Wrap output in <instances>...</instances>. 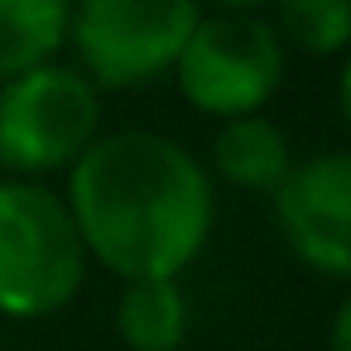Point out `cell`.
Listing matches in <instances>:
<instances>
[{
  "label": "cell",
  "mask_w": 351,
  "mask_h": 351,
  "mask_svg": "<svg viewBox=\"0 0 351 351\" xmlns=\"http://www.w3.org/2000/svg\"><path fill=\"white\" fill-rule=\"evenodd\" d=\"M279 231L293 255L327 279H351V149H327L289 169L274 188Z\"/></svg>",
  "instance_id": "6"
},
{
  "label": "cell",
  "mask_w": 351,
  "mask_h": 351,
  "mask_svg": "<svg viewBox=\"0 0 351 351\" xmlns=\"http://www.w3.org/2000/svg\"><path fill=\"white\" fill-rule=\"evenodd\" d=\"M87 250L73 212L39 183H0V313L49 317L82 289Z\"/></svg>",
  "instance_id": "2"
},
{
  "label": "cell",
  "mask_w": 351,
  "mask_h": 351,
  "mask_svg": "<svg viewBox=\"0 0 351 351\" xmlns=\"http://www.w3.org/2000/svg\"><path fill=\"white\" fill-rule=\"evenodd\" d=\"M68 212L111 274L125 284L178 279L212 231V188L202 164L159 130H116L73 164Z\"/></svg>",
  "instance_id": "1"
},
{
  "label": "cell",
  "mask_w": 351,
  "mask_h": 351,
  "mask_svg": "<svg viewBox=\"0 0 351 351\" xmlns=\"http://www.w3.org/2000/svg\"><path fill=\"white\" fill-rule=\"evenodd\" d=\"M197 15L188 0H87L68 20V39L92 87H145L178 63Z\"/></svg>",
  "instance_id": "5"
},
{
  "label": "cell",
  "mask_w": 351,
  "mask_h": 351,
  "mask_svg": "<svg viewBox=\"0 0 351 351\" xmlns=\"http://www.w3.org/2000/svg\"><path fill=\"white\" fill-rule=\"evenodd\" d=\"M73 10L58 0H0V77L15 82L68 44Z\"/></svg>",
  "instance_id": "8"
},
{
  "label": "cell",
  "mask_w": 351,
  "mask_h": 351,
  "mask_svg": "<svg viewBox=\"0 0 351 351\" xmlns=\"http://www.w3.org/2000/svg\"><path fill=\"white\" fill-rule=\"evenodd\" d=\"M101 125L97 87L58 63H44L0 87V164L20 173L73 169Z\"/></svg>",
  "instance_id": "4"
},
{
  "label": "cell",
  "mask_w": 351,
  "mask_h": 351,
  "mask_svg": "<svg viewBox=\"0 0 351 351\" xmlns=\"http://www.w3.org/2000/svg\"><path fill=\"white\" fill-rule=\"evenodd\" d=\"M341 116L351 125V49H346V63H341Z\"/></svg>",
  "instance_id": "12"
},
{
  "label": "cell",
  "mask_w": 351,
  "mask_h": 351,
  "mask_svg": "<svg viewBox=\"0 0 351 351\" xmlns=\"http://www.w3.org/2000/svg\"><path fill=\"white\" fill-rule=\"evenodd\" d=\"M116 332L130 351H178L188 337V293L178 279L125 284L116 303Z\"/></svg>",
  "instance_id": "9"
},
{
  "label": "cell",
  "mask_w": 351,
  "mask_h": 351,
  "mask_svg": "<svg viewBox=\"0 0 351 351\" xmlns=\"http://www.w3.org/2000/svg\"><path fill=\"white\" fill-rule=\"evenodd\" d=\"M212 164L236 188L274 193L289 178L293 154H289V135L274 121H265V116H236V121H221V130L212 140Z\"/></svg>",
  "instance_id": "7"
},
{
  "label": "cell",
  "mask_w": 351,
  "mask_h": 351,
  "mask_svg": "<svg viewBox=\"0 0 351 351\" xmlns=\"http://www.w3.org/2000/svg\"><path fill=\"white\" fill-rule=\"evenodd\" d=\"M332 351H351V298L337 308V322H332Z\"/></svg>",
  "instance_id": "11"
},
{
  "label": "cell",
  "mask_w": 351,
  "mask_h": 351,
  "mask_svg": "<svg viewBox=\"0 0 351 351\" xmlns=\"http://www.w3.org/2000/svg\"><path fill=\"white\" fill-rule=\"evenodd\" d=\"M173 73L197 111L221 121L260 116V106L284 82V39L255 10H202Z\"/></svg>",
  "instance_id": "3"
},
{
  "label": "cell",
  "mask_w": 351,
  "mask_h": 351,
  "mask_svg": "<svg viewBox=\"0 0 351 351\" xmlns=\"http://www.w3.org/2000/svg\"><path fill=\"white\" fill-rule=\"evenodd\" d=\"M274 34L313 58L351 49V5L346 0H289L274 10Z\"/></svg>",
  "instance_id": "10"
}]
</instances>
